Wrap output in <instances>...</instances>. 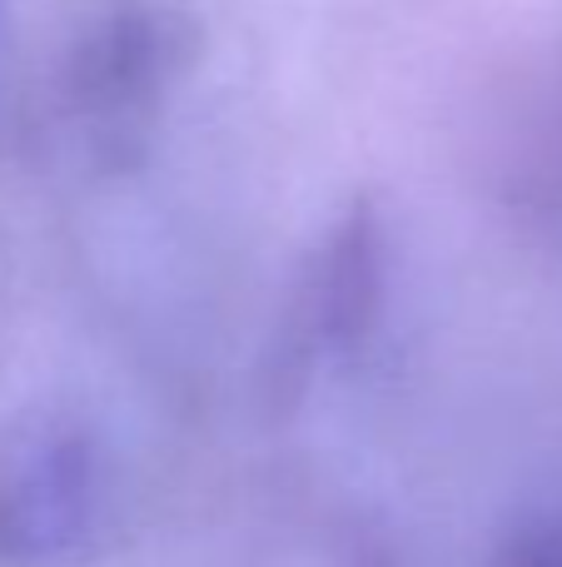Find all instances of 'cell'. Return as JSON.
I'll return each instance as SVG.
<instances>
[{
  "mask_svg": "<svg viewBox=\"0 0 562 567\" xmlns=\"http://www.w3.org/2000/svg\"><path fill=\"white\" fill-rule=\"evenodd\" d=\"M100 538V483L85 439L25 423L0 443V567H80Z\"/></svg>",
  "mask_w": 562,
  "mask_h": 567,
  "instance_id": "1",
  "label": "cell"
},
{
  "mask_svg": "<svg viewBox=\"0 0 562 567\" xmlns=\"http://www.w3.org/2000/svg\"><path fill=\"white\" fill-rule=\"evenodd\" d=\"M498 567H562V523H543L528 528L508 543V553L498 558Z\"/></svg>",
  "mask_w": 562,
  "mask_h": 567,
  "instance_id": "2",
  "label": "cell"
}]
</instances>
